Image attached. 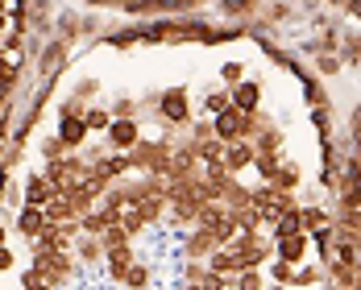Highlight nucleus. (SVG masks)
Segmentation results:
<instances>
[{"label": "nucleus", "instance_id": "nucleus-1", "mask_svg": "<svg viewBox=\"0 0 361 290\" xmlns=\"http://www.w3.org/2000/svg\"><path fill=\"white\" fill-rule=\"evenodd\" d=\"M183 133L179 129H158V137H142L125 158H129V175H154V179H166V166H171V153L175 141Z\"/></svg>", "mask_w": 361, "mask_h": 290}, {"label": "nucleus", "instance_id": "nucleus-2", "mask_svg": "<svg viewBox=\"0 0 361 290\" xmlns=\"http://www.w3.org/2000/svg\"><path fill=\"white\" fill-rule=\"evenodd\" d=\"M30 270H34V274L50 290H63L75 274H79V261H75L71 253H59V249H34V257H30Z\"/></svg>", "mask_w": 361, "mask_h": 290}, {"label": "nucleus", "instance_id": "nucleus-3", "mask_svg": "<svg viewBox=\"0 0 361 290\" xmlns=\"http://www.w3.org/2000/svg\"><path fill=\"white\" fill-rule=\"evenodd\" d=\"M228 249L237 253L241 270H266V261H274V241H270V232H237Z\"/></svg>", "mask_w": 361, "mask_h": 290}, {"label": "nucleus", "instance_id": "nucleus-4", "mask_svg": "<svg viewBox=\"0 0 361 290\" xmlns=\"http://www.w3.org/2000/svg\"><path fill=\"white\" fill-rule=\"evenodd\" d=\"M71 54H75L71 42H63V37H46L42 50H37V58H34L37 79H42V83H46V79H63L67 67H71Z\"/></svg>", "mask_w": 361, "mask_h": 290}, {"label": "nucleus", "instance_id": "nucleus-5", "mask_svg": "<svg viewBox=\"0 0 361 290\" xmlns=\"http://www.w3.org/2000/svg\"><path fill=\"white\" fill-rule=\"evenodd\" d=\"M191 120H195L191 92H187V87H166V92H162V108H158V125H162V129H179V133H187Z\"/></svg>", "mask_w": 361, "mask_h": 290}, {"label": "nucleus", "instance_id": "nucleus-6", "mask_svg": "<svg viewBox=\"0 0 361 290\" xmlns=\"http://www.w3.org/2000/svg\"><path fill=\"white\" fill-rule=\"evenodd\" d=\"M290 208H299V195H287V191H279V187H253V212L262 216L266 224V232H270V224H279V216H287Z\"/></svg>", "mask_w": 361, "mask_h": 290}, {"label": "nucleus", "instance_id": "nucleus-7", "mask_svg": "<svg viewBox=\"0 0 361 290\" xmlns=\"http://www.w3.org/2000/svg\"><path fill=\"white\" fill-rule=\"evenodd\" d=\"M42 175L50 179V187L63 195L67 187L87 179V153H63V158H54V162H46L42 166Z\"/></svg>", "mask_w": 361, "mask_h": 290}, {"label": "nucleus", "instance_id": "nucleus-8", "mask_svg": "<svg viewBox=\"0 0 361 290\" xmlns=\"http://www.w3.org/2000/svg\"><path fill=\"white\" fill-rule=\"evenodd\" d=\"M212 133H216V141H220V145L253 141V116L228 104V108L220 112V116H212Z\"/></svg>", "mask_w": 361, "mask_h": 290}, {"label": "nucleus", "instance_id": "nucleus-9", "mask_svg": "<svg viewBox=\"0 0 361 290\" xmlns=\"http://www.w3.org/2000/svg\"><path fill=\"white\" fill-rule=\"evenodd\" d=\"M341 42H345V17H332L324 25H316V37H307L299 46V54L316 58V54H341Z\"/></svg>", "mask_w": 361, "mask_h": 290}, {"label": "nucleus", "instance_id": "nucleus-10", "mask_svg": "<svg viewBox=\"0 0 361 290\" xmlns=\"http://www.w3.org/2000/svg\"><path fill=\"white\" fill-rule=\"evenodd\" d=\"M287 21H295V0H262L257 17L250 21V34H274Z\"/></svg>", "mask_w": 361, "mask_h": 290}, {"label": "nucleus", "instance_id": "nucleus-11", "mask_svg": "<svg viewBox=\"0 0 361 290\" xmlns=\"http://www.w3.org/2000/svg\"><path fill=\"white\" fill-rule=\"evenodd\" d=\"M287 71L299 79V87H303V104H307V108H324V104H332V96H328V83H324L316 71H312L307 63H299V58H295Z\"/></svg>", "mask_w": 361, "mask_h": 290}, {"label": "nucleus", "instance_id": "nucleus-12", "mask_svg": "<svg viewBox=\"0 0 361 290\" xmlns=\"http://www.w3.org/2000/svg\"><path fill=\"white\" fill-rule=\"evenodd\" d=\"M216 249H220L216 232H212V228H204V224H195V228H187V232H183L179 257H183V261H208Z\"/></svg>", "mask_w": 361, "mask_h": 290}, {"label": "nucleus", "instance_id": "nucleus-13", "mask_svg": "<svg viewBox=\"0 0 361 290\" xmlns=\"http://www.w3.org/2000/svg\"><path fill=\"white\" fill-rule=\"evenodd\" d=\"M96 34V13H54V37L63 42H79V37Z\"/></svg>", "mask_w": 361, "mask_h": 290}, {"label": "nucleus", "instance_id": "nucleus-14", "mask_svg": "<svg viewBox=\"0 0 361 290\" xmlns=\"http://www.w3.org/2000/svg\"><path fill=\"white\" fill-rule=\"evenodd\" d=\"M142 120H112L109 133H104V141H109V153H129L133 145L142 141Z\"/></svg>", "mask_w": 361, "mask_h": 290}, {"label": "nucleus", "instance_id": "nucleus-15", "mask_svg": "<svg viewBox=\"0 0 361 290\" xmlns=\"http://www.w3.org/2000/svg\"><path fill=\"white\" fill-rule=\"evenodd\" d=\"M59 199V191L50 187V179L42 175V170H30L25 179H21V203H30V208H46V203H54Z\"/></svg>", "mask_w": 361, "mask_h": 290}, {"label": "nucleus", "instance_id": "nucleus-16", "mask_svg": "<svg viewBox=\"0 0 361 290\" xmlns=\"http://www.w3.org/2000/svg\"><path fill=\"white\" fill-rule=\"evenodd\" d=\"M228 96H233V108H241V112H262V100H266V83L262 79H241L237 87H228Z\"/></svg>", "mask_w": 361, "mask_h": 290}, {"label": "nucleus", "instance_id": "nucleus-17", "mask_svg": "<svg viewBox=\"0 0 361 290\" xmlns=\"http://www.w3.org/2000/svg\"><path fill=\"white\" fill-rule=\"evenodd\" d=\"M54 133H59V141L67 145V153H83V145L92 137L83 116H54Z\"/></svg>", "mask_w": 361, "mask_h": 290}, {"label": "nucleus", "instance_id": "nucleus-18", "mask_svg": "<svg viewBox=\"0 0 361 290\" xmlns=\"http://www.w3.org/2000/svg\"><path fill=\"white\" fill-rule=\"evenodd\" d=\"M8 228H13V232H17L21 241H30V245H34L37 237L46 232V212H42V208H30V203H21Z\"/></svg>", "mask_w": 361, "mask_h": 290}, {"label": "nucleus", "instance_id": "nucleus-19", "mask_svg": "<svg viewBox=\"0 0 361 290\" xmlns=\"http://www.w3.org/2000/svg\"><path fill=\"white\" fill-rule=\"evenodd\" d=\"M274 257L287 261V265H303V261H312V237L299 232V237H287V241H274Z\"/></svg>", "mask_w": 361, "mask_h": 290}, {"label": "nucleus", "instance_id": "nucleus-20", "mask_svg": "<svg viewBox=\"0 0 361 290\" xmlns=\"http://www.w3.org/2000/svg\"><path fill=\"white\" fill-rule=\"evenodd\" d=\"M266 187H279V191H287V195H295V191H303L307 187V175H303V166H299V158H283V166H279V175H274V182H266Z\"/></svg>", "mask_w": 361, "mask_h": 290}, {"label": "nucleus", "instance_id": "nucleus-21", "mask_svg": "<svg viewBox=\"0 0 361 290\" xmlns=\"http://www.w3.org/2000/svg\"><path fill=\"white\" fill-rule=\"evenodd\" d=\"M220 203H224L228 212H250L253 208V187H245L241 179H228L220 187Z\"/></svg>", "mask_w": 361, "mask_h": 290}, {"label": "nucleus", "instance_id": "nucleus-22", "mask_svg": "<svg viewBox=\"0 0 361 290\" xmlns=\"http://www.w3.org/2000/svg\"><path fill=\"white\" fill-rule=\"evenodd\" d=\"M253 145L250 141H237V145H224V170L233 175V179H241L245 170H253Z\"/></svg>", "mask_w": 361, "mask_h": 290}, {"label": "nucleus", "instance_id": "nucleus-23", "mask_svg": "<svg viewBox=\"0 0 361 290\" xmlns=\"http://www.w3.org/2000/svg\"><path fill=\"white\" fill-rule=\"evenodd\" d=\"M133 261H137V253H133V245H125V249H109V253H104V278L121 286Z\"/></svg>", "mask_w": 361, "mask_h": 290}, {"label": "nucleus", "instance_id": "nucleus-24", "mask_svg": "<svg viewBox=\"0 0 361 290\" xmlns=\"http://www.w3.org/2000/svg\"><path fill=\"white\" fill-rule=\"evenodd\" d=\"M250 42H257V50H262L274 67H283V71L295 63V50H290V46H283V42H274V34H250Z\"/></svg>", "mask_w": 361, "mask_h": 290}, {"label": "nucleus", "instance_id": "nucleus-25", "mask_svg": "<svg viewBox=\"0 0 361 290\" xmlns=\"http://www.w3.org/2000/svg\"><path fill=\"white\" fill-rule=\"evenodd\" d=\"M100 46H109V50H133V46H145V30L142 25L109 30V34H100Z\"/></svg>", "mask_w": 361, "mask_h": 290}, {"label": "nucleus", "instance_id": "nucleus-26", "mask_svg": "<svg viewBox=\"0 0 361 290\" xmlns=\"http://www.w3.org/2000/svg\"><path fill=\"white\" fill-rule=\"evenodd\" d=\"M71 257L79 261V265H100L104 261V245H100V237H75V245H71Z\"/></svg>", "mask_w": 361, "mask_h": 290}, {"label": "nucleus", "instance_id": "nucleus-27", "mask_svg": "<svg viewBox=\"0 0 361 290\" xmlns=\"http://www.w3.org/2000/svg\"><path fill=\"white\" fill-rule=\"evenodd\" d=\"M112 224H121V216H116V212H109V208H96V212H87V216L79 220L83 237H104Z\"/></svg>", "mask_w": 361, "mask_h": 290}, {"label": "nucleus", "instance_id": "nucleus-28", "mask_svg": "<svg viewBox=\"0 0 361 290\" xmlns=\"http://www.w3.org/2000/svg\"><path fill=\"white\" fill-rule=\"evenodd\" d=\"M216 8L228 17V21H237V25H245L257 17V8H262V0H216Z\"/></svg>", "mask_w": 361, "mask_h": 290}, {"label": "nucleus", "instance_id": "nucleus-29", "mask_svg": "<svg viewBox=\"0 0 361 290\" xmlns=\"http://www.w3.org/2000/svg\"><path fill=\"white\" fill-rule=\"evenodd\" d=\"M100 92H104V83H100L96 75H79V79L71 83V92H67V96H71V100H79V104H87V108H92V104L100 100Z\"/></svg>", "mask_w": 361, "mask_h": 290}, {"label": "nucleus", "instance_id": "nucleus-30", "mask_svg": "<svg viewBox=\"0 0 361 290\" xmlns=\"http://www.w3.org/2000/svg\"><path fill=\"white\" fill-rule=\"evenodd\" d=\"M228 104H233V96H228V87H220V83H212V87L200 96V112H204L208 120H212V116H220Z\"/></svg>", "mask_w": 361, "mask_h": 290}, {"label": "nucleus", "instance_id": "nucleus-31", "mask_svg": "<svg viewBox=\"0 0 361 290\" xmlns=\"http://www.w3.org/2000/svg\"><path fill=\"white\" fill-rule=\"evenodd\" d=\"M299 208H303V232H307V237L320 232L324 224H332V216H336L328 203H299Z\"/></svg>", "mask_w": 361, "mask_h": 290}, {"label": "nucleus", "instance_id": "nucleus-32", "mask_svg": "<svg viewBox=\"0 0 361 290\" xmlns=\"http://www.w3.org/2000/svg\"><path fill=\"white\" fill-rule=\"evenodd\" d=\"M303 232V208H290L287 216H279V224H270V241H287Z\"/></svg>", "mask_w": 361, "mask_h": 290}, {"label": "nucleus", "instance_id": "nucleus-33", "mask_svg": "<svg viewBox=\"0 0 361 290\" xmlns=\"http://www.w3.org/2000/svg\"><path fill=\"white\" fill-rule=\"evenodd\" d=\"M316 286H324V265L320 261L295 265V290H316Z\"/></svg>", "mask_w": 361, "mask_h": 290}, {"label": "nucleus", "instance_id": "nucleus-34", "mask_svg": "<svg viewBox=\"0 0 361 290\" xmlns=\"http://www.w3.org/2000/svg\"><path fill=\"white\" fill-rule=\"evenodd\" d=\"M121 286H125V290H149V286H154V270H149V261L137 257V261L129 265V274H125V282H121Z\"/></svg>", "mask_w": 361, "mask_h": 290}, {"label": "nucleus", "instance_id": "nucleus-35", "mask_svg": "<svg viewBox=\"0 0 361 290\" xmlns=\"http://www.w3.org/2000/svg\"><path fill=\"white\" fill-rule=\"evenodd\" d=\"M241 79H250V67H245L241 58H224V63H220V71H216L220 87H237Z\"/></svg>", "mask_w": 361, "mask_h": 290}, {"label": "nucleus", "instance_id": "nucleus-36", "mask_svg": "<svg viewBox=\"0 0 361 290\" xmlns=\"http://www.w3.org/2000/svg\"><path fill=\"white\" fill-rule=\"evenodd\" d=\"M208 270H212V274H224V278H237V274H241V261H237L233 249H216V253L208 257Z\"/></svg>", "mask_w": 361, "mask_h": 290}, {"label": "nucleus", "instance_id": "nucleus-37", "mask_svg": "<svg viewBox=\"0 0 361 290\" xmlns=\"http://www.w3.org/2000/svg\"><path fill=\"white\" fill-rule=\"evenodd\" d=\"M341 63H345V71H349V67H357V71H361V30H345V42H341Z\"/></svg>", "mask_w": 361, "mask_h": 290}, {"label": "nucleus", "instance_id": "nucleus-38", "mask_svg": "<svg viewBox=\"0 0 361 290\" xmlns=\"http://www.w3.org/2000/svg\"><path fill=\"white\" fill-rule=\"evenodd\" d=\"M109 112H112V120H137V96L133 92H116Z\"/></svg>", "mask_w": 361, "mask_h": 290}, {"label": "nucleus", "instance_id": "nucleus-39", "mask_svg": "<svg viewBox=\"0 0 361 290\" xmlns=\"http://www.w3.org/2000/svg\"><path fill=\"white\" fill-rule=\"evenodd\" d=\"M266 282L270 286H290L295 290V265H287V261H266Z\"/></svg>", "mask_w": 361, "mask_h": 290}, {"label": "nucleus", "instance_id": "nucleus-40", "mask_svg": "<svg viewBox=\"0 0 361 290\" xmlns=\"http://www.w3.org/2000/svg\"><path fill=\"white\" fill-rule=\"evenodd\" d=\"M307 67H312V71L320 75V79H336V75L345 71V63H341V54H316V58H312V63H307Z\"/></svg>", "mask_w": 361, "mask_h": 290}, {"label": "nucleus", "instance_id": "nucleus-41", "mask_svg": "<svg viewBox=\"0 0 361 290\" xmlns=\"http://www.w3.org/2000/svg\"><path fill=\"white\" fill-rule=\"evenodd\" d=\"M283 158H287V153H257V158H253V170H257V179H262V182H274L279 166H283Z\"/></svg>", "mask_w": 361, "mask_h": 290}, {"label": "nucleus", "instance_id": "nucleus-42", "mask_svg": "<svg viewBox=\"0 0 361 290\" xmlns=\"http://www.w3.org/2000/svg\"><path fill=\"white\" fill-rule=\"evenodd\" d=\"M83 125H87V133H109L112 112L104 108V104H92V108L83 112Z\"/></svg>", "mask_w": 361, "mask_h": 290}, {"label": "nucleus", "instance_id": "nucleus-43", "mask_svg": "<svg viewBox=\"0 0 361 290\" xmlns=\"http://www.w3.org/2000/svg\"><path fill=\"white\" fill-rule=\"evenodd\" d=\"M233 286L237 290H266L270 282H266V270H241V274L233 278Z\"/></svg>", "mask_w": 361, "mask_h": 290}, {"label": "nucleus", "instance_id": "nucleus-44", "mask_svg": "<svg viewBox=\"0 0 361 290\" xmlns=\"http://www.w3.org/2000/svg\"><path fill=\"white\" fill-rule=\"evenodd\" d=\"M195 153H200V166H220L224 162V145L212 137V141H204V145H195Z\"/></svg>", "mask_w": 361, "mask_h": 290}, {"label": "nucleus", "instance_id": "nucleus-45", "mask_svg": "<svg viewBox=\"0 0 361 290\" xmlns=\"http://www.w3.org/2000/svg\"><path fill=\"white\" fill-rule=\"evenodd\" d=\"M100 245H104V253H109V249H125V245H133V237L125 232V224H112L109 232L100 237Z\"/></svg>", "mask_w": 361, "mask_h": 290}, {"label": "nucleus", "instance_id": "nucleus-46", "mask_svg": "<svg viewBox=\"0 0 361 290\" xmlns=\"http://www.w3.org/2000/svg\"><path fill=\"white\" fill-rule=\"evenodd\" d=\"M67 153V145L59 141V133H46L42 141H37V158H46V162H54V158H63Z\"/></svg>", "mask_w": 361, "mask_h": 290}, {"label": "nucleus", "instance_id": "nucleus-47", "mask_svg": "<svg viewBox=\"0 0 361 290\" xmlns=\"http://www.w3.org/2000/svg\"><path fill=\"white\" fill-rule=\"evenodd\" d=\"M187 137H191V145H204V141H212L216 133H212V120L208 116H200V120H191V129H187Z\"/></svg>", "mask_w": 361, "mask_h": 290}, {"label": "nucleus", "instance_id": "nucleus-48", "mask_svg": "<svg viewBox=\"0 0 361 290\" xmlns=\"http://www.w3.org/2000/svg\"><path fill=\"white\" fill-rule=\"evenodd\" d=\"M341 17H345V21H353V25H361V0H349Z\"/></svg>", "mask_w": 361, "mask_h": 290}, {"label": "nucleus", "instance_id": "nucleus-49", "mask_svg": "<svg viewBox=\"0 0 361 290\" xmlns=\"http://www.w3.org/2000/svg\"><path fill=\"white\" fill-rule=\"evenodd\" d=\"M13 265H17V253H13L8 245H0V274H4V270H13Z\"/></svg>", "mask_w": 361, "mask_h": 290}, {"label": "nucleus", "instance_id": "nucleus-50", "mask_svg": "<svg viewBox=\"0 0 361 290\" xmlns=\"http://www.w3.org/2000/svg\"><path fill=\"white\" fill-rule=\"evenodd\" d=\"M361 129V100L353 104V112H349V125H345V133H357Z\"/></svg>", "mask_w": 361, "mask_h": 290}, {"label": "nucleus", "instance_id": "nucleus-51", "mask_svg": "<svg viewBox=\"0 0 361 290\" xmlns=\"http://www.w3.org/2000/svg\"><path fill=\"white\" fill-rule=\"evenodd\" d=\"M320 4H324L328 13H336V17H341V13H345V4H349V0H320Z\"/></svg>", "mask_w": 361, "mask_h": 290}, {"label": "nucleus", "instance_id": "nucleus-52", "mask_svg": "<svg viewBox=\"0 0 361 290\" xmlns=\"http://www.w3.org/2000/svg\"><path fill=\"white\" fill-rule=\"evenodd\" d=\"M349 290H361V257L353 261V278H349Z\"/></svg>", "mask_w": 361, "mask_h": 290}, {"label": "nucleus", "instance_id": "nucleus-53", "mask_svg": "<svg viewBox=\"0 0 361 290\" xmlns=\"http://www.w3.org/2000/svg\"><path fill=\"white\" fill-rule=\"evenodd\" d=\"M79 4H87V8H112V0H79Z\"/></svg>", "mask_w": 361, "mask_h": 290}, {"label": "nucleus", "instance_id": "nucleus-54", "mask_svg": "<svg viewBox=\"0 0 361 290\" xmlns=\"http://www.w3.org/2000/svg\"><path fill=\"white\" fill-rule=\"evenodd\" d=\"M0 245H8V224L0 220Z\"/></svg>", "mask_w": 361, "mask_h": 290}, {"label": "nucleus", "instance_id": "nucleus-55", "mask_svg": "<svg viewBox=\"0 0 361 290\" xmlns=\"http://www.w3.org/2000/svg\"><path fill=\"white\" fill-rule=\"evenodd\" d=\"M175 290H204V286H187V282H179V286H175Z\"/></svg>", "mask_w": 361, "mask_h": 290}, {"label": "nucleus", "instance_id": "nucleus-56", "mask_svg": "<svg viewBox=\"0 0 361 290\" xmlns=\"http://www.w3.org/2000/svg\"><path fill=\"white\" fill-rule=\"evenodd\" d=\"M266 290H290V286H266Z\"/></svg>", "mask_w": 361, "mask_h": 290}]
</instances>
